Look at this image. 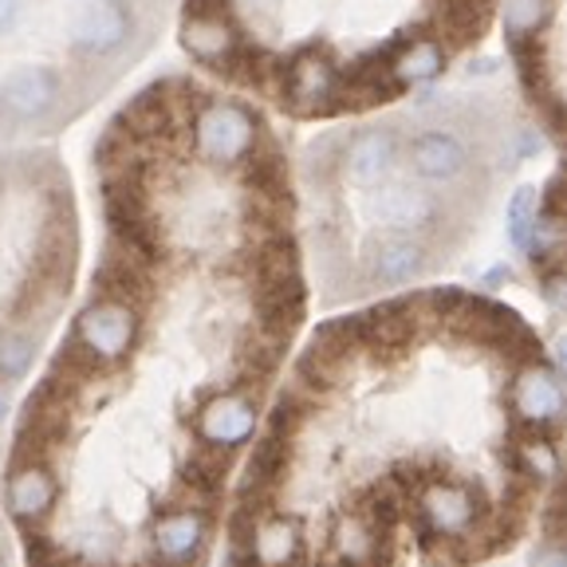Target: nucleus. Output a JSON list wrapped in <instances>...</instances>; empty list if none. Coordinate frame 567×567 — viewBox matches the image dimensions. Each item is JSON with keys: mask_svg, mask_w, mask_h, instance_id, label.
Returning <instances> with one entry per match:
<instances>
[{"mask_svg": "<svg viewBox=\"0 0 567 567\" xmlns=\"http://www.w3.org/2000/svg\"><path fill=\"white\" fill-rule=\"evenodd\" d=\"M186 134L194 142V154L213 169H240L265 138L257 111L237 99H205L189 111Z\"/></svg>", "mask_w": 567, "mask_h": 567, "instance_id": "nucleus-1", "label": "nucleus"}, {"mask_svg": "<svg viewBox=\"0 0 567 567\" xmlns=\"http://www.w3.org/2000/svg\"><path fill=\"white\" fill-rule=\"evenodd\" d=\"M95 296L142 308V303L151 300V265L134 257L131 248H123L118 240H111L103 265L95 272Z\"/></svg>", "mask_w": 567, "mask_h": 567, "instance_id": "nucleus-17", "label": "nucleus"}, {"mask_svg": "<svg viewBox=\"0 0 567 567\" xmlns=\"http://www.w3.org/2000/svg\"><path fill=\"white\" fill-rule=\"evenodd\" d=\"M371 217L382 229L394 233H414V237H430L442 229L445 205L442 197H434L430 189H422L417 182H379L371 189Z\"/></svg>", "mask_w": 567, "mask_h": 567, "instance_id": "nucleus-4", "label": "nucleus"}, {"mask_svg": "<svg viewBox=\"0 0 567 567\" xmlns=\"http://www.w3.org/2000/svg\"><path fill=\"white\" fill-rule=\"evenodd\" d=\"M406 166L425 186H453L470 174V146L445 126H430L406 142Z\"/></svg>", "mask_w": 567, "mask_h": 567, "instance_id": "nucleus-11", "label": "nucleus"}, {"mask_svg": "<svg viewBox=\"0 0 567 567\" xmlns=\"http://www.w3.org/2000/svg\"><path fill=\"white\" fill-rule=\"evenodd\" d=\"M55 496H60V485H55L48 461H20V465H12L9 485H4V505H9V516L17 524H24V528L40 524L55 508Z\"/></svg>", "mask_w": 567, "mask_h": 567, "instance_id": "nucleus-15", "label": "nucleus"}, {"mask_svg": "<svg viewBox=\"0 0 567 567\" xmlns=\"http://www.w3.org/2000/svg\"><path fill=\"white\" fill-rule=\"evenodd\" d=\"M430 268V245L414 233L382 229L363 248V280L371 288H406Z\"/></svg>", "mask_w": 567, "mask_h": 567, "instance_id": "nucleus-6", "label": "nucleus"}, {"mask_svg": "<svg viewBox=\"0 0 567 567\" xmlns=\"http://www.w3.org/2000/svg\"><path fill=\"white\" fill-rule=\"evenodd\" d=\"M414 505L422 516L425 536H461L485 516L481 493L465 481L450 477H430L414 488Z\"/></svg>", "mask_w": 567, "mask_h": 567, "instance_id": "nucleus-5", "label": "nucleus"}, {"mask_svg": "<svg viewBox=\"0 0 567 567\" xmlns=\"http://www.w3.org/2000/svg\"><path fill=\"white\" fill-rule=\"evenodd\" d=\"M209 544V516L202 508H174L151 528L154 564L162 567H194Z\"/></svg>", "mask_w": 567, "mask_h": 567, "instance_id": "nucleus-13", "label": "nucleus"}, {"mask_svg": "<svg viewBox=\"0 0 567 567\" xmlns=\"http://www.w3.org/2000/svg\"><path fill=\"white\" fill-rule=\"evenodd\" d=\"M354 319H359V343H363V351H371L374 359H379V354L382 359L402 354L417 339V328L425 323L422 303L417 300H390Z\"/></svg>", "mask_w": 567, "mask_h": 567, "instance_id": "nucleus-12", "label": "nucleus"}, {"mask_svg": "<svg viewBox=\"0 0 567 567\" xmlns=\"http://www.w3.org/2000/svg\"><path fill=\"white\" fill-rule=\"evenodd\" d=\"M536 221H540V194L536 189H520L508 205V237L520 252H528L532 237H536Z\"/></svg>", "mask_w": 567, "mask_h": 567, "instance_id": "nucleus-23", "label": "nucleus"}, {"mask_svg": "<svg viewBox=\"0 0 567 567\" xmlns=\"http://www.w3.org/2000/svg\"><path fill=\"white\" fill-rule=\"evenodd\" d=\"M63 80L52 68H17L0 87V111L24 118V123H40L60 106Z\"/></svg>", "mask_w": 567, "mask_h": 567, "instance_id": "nucleus-14", "label": "nucleus"}, {"mask_svg": "<svg viewBox=\"0 0 567 567\" xmlns=\"http://www.w3.org/2000/svg\"><path fill=\"white\" fill-rule=\"evenodd\" d=\"M402 138L394 126H367V131L351 134L339 151V174L359 189H374L386 182L399 166Z\"/></svg>", "mask_w": 567, "mask_h": 567, "instance_id": "nucleus-10", "label": "nucleus"}, {"mask_svg": "<svg viewBox=\"0 0 567 567\" xmlns=\"http://www.w3.org/2000/svg\"><path fill=\"white\" fill-rule=\"evenodd\" d=\"M248 551L257 567H296L303 559V528L292 516H260Z\"/></svg>", "mask_w": 567, "mask_h": 567, "instance_id": "nucleus-18", "label": "nucleus"}, {"mask_svg": "<svg viewBox=\"0 0 567 567\" xmlns=\"http://www.w3.org/2000/svg\"><path fill=\"white\" fill-rule=\"evenodd\" d=\"M339 83H343V63L328 52L323 44H308L280 63V83L276 95L284 106L300 118L336 115L339 111Z\"/></svg>", "mask_w": 567, "mask_h": 567, "instance_id": "nucleus-2", "label": "nucleus"}, {"mask_svg": "<svg viewBox=\"0 0 567 567\" xmlns=\"http://www.w3.org/2000/svg\"><path fill=\"white\" fill-rule=\"evenodd\" d=\"M508 402H513V414L524 430H544V434H551V430L559 425V417H564V386H559V371L544 363V359L516 367Z\"/></svg>", "mask_w": 567, "mask_h": 567, "instance_id": "nucleus-9", "label": "nucleus"}, {"mask_svg": "<svg viewBox=\"0 0 567 567\" xmlns=\"http://www.w3.org/2000/svg\"><path fill=\"white\" fill-rule=\"evenodd\" d=\"M71 48L87 60H111L134 35V12L126 0H87L68 24Z\"/></svg>", "mask_w": 567, "mask_h": 567, "instance_id": "nucleus-7", "label": "nucleus"}, {"mask_svg": "<svg viewBox=\"0 0 567 567\" xmlns=\"http://www.w3.org/2000/svg\"><path fill=\"white\" fill-rule=\"evenodd\" d=\"M516 465L528 481H556L559 473V453H556V442H551L544 430H528V434L516 442Z\"/></svg>", "mask_w": 567, "mask_h": 567, "instance_id": "nucleus-21", "label": "nucleus"}, {"mask_svg": "<svg viewBox=\"0 0 567 567\" xmlns=\"http://www.w3.org/2000/svg\"><path fill=\"white\" fill-rule=\"evenodd\" d=\"M35 351H40L35 336H28V331H4L0 336V382L24 379L35 363Z\"/></svg>", "mask_w": 567, "mask_h": 567, "instance_id": "nucleus-22", "label": "nucleus"}, {"mask_svg": "<svg viewBox=\"0 0 567 567\" xmlns=\"http://www.w3.org/2000/svg\"><path fill=\"white\" fill-rule=\"evenodd\" d=\"M450 63V48L442 44V35L425 32L414 40H402L394 52H390V75L402 83V87H425L434 83L437 75Z\"/></svg>", "mask_w": 567, "mask_h": 567, "instance_id": "nucleus-19", "label": "nucleus"}, {"mask_svg": "<svg viewBox=\"0 0 567 567\" xmlns=\"http://www.w3.org/2000/svg\"><path fill=\"white\" fill-rule=\"evenodd\" d=\"M528 567H567V556H564V548H559V540H544L540 548L532 551Z\"/></svg>", "mask_w": 567, "mask_h": 567, "instance_id": "nucleus-24", "label": "nucleus"}, {"mask_svg": "<svg viewBox=\"0 0 567 567\" xmlns=\"http://www.w3.org/2000/svg\"><path fill=\"white\" fill-rule=\"evenodd\" d=\"M240 44H245V35L237 32L229 12H186L182 20V48L217 75L240 52Z\"/></svg>", "mask_w": 567, "mask_h": 567, "instance_id": "nucleus-16", "label": "nucleus"}, {"mask_svg": "<svg viewBox=\"0 0 567 567\" xmlns=\"http://www.w3.org/2000/svg\"><path fill=\"white\" fill-rule=\"evenodd\" d=\"M556 17V0H501V24H505L508 48L540 44Z\"/></svg>", "mask_w": 567, "mask_h": 567, "instance_id": "nucleus-20", "label": "nucleus"}, {"mask_svg": "<svg viewBox=\"0 0 567 567\" xmlns=\"http://www.w3.org/2000/svg\"><path fill=\"white\" fill-rule=\"evenodd\" d=\"M260 410L257 399L245 394V390H225V394H213L202 402V410L194 414V430L205 445H217V450L237 453L240 445H248L257 437Z\"/></svg>", "mask_w": 567, "mask_h": 567, "instance_id": "nucleus-8", "label": "nucleus"}, {"mask_svg": "<svg viewBox=\"0 0 567 567\" xmlns=\"http://www.w3.org/2000/svg\"><path fill=\"white\" fill-rule=\"evenodd\" d=\"M138 331H142L138 308H131V303H123V300H103V296H95V300L80 311V319H75V336L71 339L95 359V367H115L134 351Z\"/></svg>", "mask_w": 567, "mask_h": 567, "instance_id": "nucleus-3", "label": "nucleus"}, {"mask_svg": "<svg viewBox=\"0 0 567 567\" xmlns=\"http://www.w3.org/2000/svg\"><path fill=\"white\" fill-rule=\"evenodd\" d=\"M0 202H4V194H0Z\"/></svg>", "mask_w": 567, "mask_h": 567, "instance_id": "nucleus-27", "label": "nucleus"}, {"mask_svg": "<svg viewBox=\"0 0 567 567\" xmlns=\"http://www.w3.org/2000/svg\"><path fill=\"white\" fill-rule=\"evenodd\" d=\"M20 9H24V0H0V32L17 24Z\"/></svg>", "mask_w": 567, "mask_h": 567, "instance_id": "nucleus-25", "label": "nucleus"}, {"mask_svg": "<svg viewBox=\"0 0 567 567\" xmlns=\"http://www.w3.org/2000/svg\"><path fill=\"white\" fill-rule=\"evenodd\" d=\"M0 567H9V564H4V556H0Z\"/></svg>", "mask_w": 567, "mask_h": 567, "instance_id": "nucleus-26", "label": "nucleus"}]
</instances>
